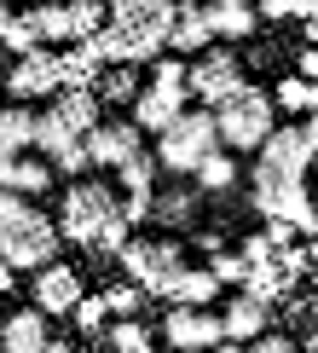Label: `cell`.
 I'll return each mask as SVG.
<instances>
[{
    "label": "cell",
    "instance_id": "cell-28",
    "mask_svg": "<svg viewBox=\"0 0 318 353\" xmlns=\"http://www.w3.org/2000/svg\"><path fill=\"white\" fill-rule=\"evenodd\" d=\"M58 180V168L47 157H18V174H12V191H23V197H47Z\"/></svg>",
    "mask_w": 318,
    "mask_h": 353
},
{
    "label": "cell",
    "instance_id": "cell-30",
    "mask_svg": "<svg viewBox=\"0 0 318 353\" xmlns=\"http://www.w3.org/2000/svg\"><path fill=\"white\" fill-rule=\"evenodd\" d=\"M105 342H110V353H156L151 330H145L139 319H116V325L105 330Z\"/></svg>",
    "mask_w": 318,
    "mask_h": 353
},
{
    "label": "cell",
    "instance_id": "cell-51",
    "mask_svg": "<svg viewBox=\"0 0 318 353\" xmlns=\"http://www.w3.org/2000/svg\"><path fill=\"white\" fill-rule=\"evenodd\" d=\"M307 47H312V52H318V23H307Z\"/></svg>",
    "mask_w": 318,
    "mask_h": 353
},
{
    "label": "cell",
    "instance_id": "cell-18",
    "mask_svg": "<svg viewBox=\"0 0 318 353\" xmlns=\"http://www.w3.org/2000/svg\"><path fill=\"white\" fill-rule=\"evenodd\" d=\"M209 29H214V41H249L255 35V23H260V12L249 6V0H209Z\"/></svg>",
    "mask_w": 318,
    "mask_h": 353
},
{
    "label": "cell",
    "instance_id": "cell-17",
    "mask_svg": "<svg viewBox=\"0 0 318 353\" xmlns=\"http://www.w3.org/2000/svg\"><path fill=\"white\" fill-rule=\"evenodd\" d=\"M52 336H47V313H41L35 301L29 307H18V313L0 325V353H41Z\"/></svg>",
    "mask_w": 318,
    "mask_h": 353
},
{
    "label": "cell",
    "instance_id": "cell-37",
    "mask_svg": "<svg viewBox=\"0 0 318 353\" xmlns=\"http://www.w3.org/2000/svg\"><path fill=\"white\" fill-rule=\"evenodd\" d=\"M0 47H6L12 58H29V52H41V35H35V23H29V18H18V23L6 29V41H0Z\"/></svg>",
    "mask_w": 318,
    "mask_h": 353
},
{
    "label": "cell",
    "instance_id": "cell-49",
    "mask_svg": "<svg viewBox=\"0 0 318 353\" xmlns=\"http://www.w3.org/2000/svg\"><path fill=\"white\" fill-rule=\"evenodd\" d=\"M307 139H312V151H318V116H307Z\"/></svg>",
    "mask_w": 318,
    "mask_h": 353
},
{
    "label": "cell",
    "instance_id": "cell-41",
    "mask_svg": "<svg viewBox=\"0 0 318 353\" xmlns=\"http://www.w3.org/2000/svg\"><path fill=\"white\" fill-rule=\"evenodd\" d=\"M266 238H272V243L284 249V243H301V232L289 226V220H266Z\"/></svg>",
    "mask_w": 318,
    "mask_h": 353
},
{
    "label": "cell",
    "instance_id": "cell-2",
    "mask_svg": "<svg viewBox=\"0 0 318 353\" xmlns=\"http://www.w3.org/2000/svg\"><path fill=\"white\" fill-rule=\"evenodd\" d=\"M214 151H226L214 110H185L168 134H156V163H162V174H197Z\"/></svg>",
    "mask_w": 318,
    "mask_h": 353
},
{
    "label": "cell",
    "instance_id": "cell-50",
    "mask_svg": "<svg viewBox=\"0 0 318 353\" xmlns=\"http://www.w3.org/2000/svg\"><path fill=\"white\" fill-rule=\"evenodd\" d=\"M41 353H76V347H70V342H47V347H41Z\"/></svg>",
    "mask_w": 318,
    "mask_h": 353
},
{
    "label": "cell",
    "instance_id": "cell-16",
    "mask_svg": "<svg viewBox=\"0 0 318 353\" xmlns=\"http://www.w3.org/2000/svg\"><path fill=\"white\" fill-rule=\"evenodd\" d=\"M220 325H226V336H231V342H243V347H249V342H260V336L272 330V301H260V296H249V290H243V296L220 313Z\"/></svg>",
    "mask_w": 318,
    "mask_h": 353
},
{
    "label": "cell",
    "instance_id": "cell-12",
    "mask_svg": "<svg viewBox=\"0 0 318 353\" xmlns=\"http://www.w3.org/2000/svg\"><path fill=\"white\" fill-rule=\"evenodd\" d=\"M87 151H93V168H122V163H134V157L145 151V134H139V122L127 116V122H98L93 134H87Z\"/></svg>",
    "mask_w": 318,
    "mask_h": 353
},
{
    "label": "cell",
    "instance_id": "cell-32",
    "mask_svg": "<svg viewBox=\"0 0 318 353\" xmlns=\"http://www.w3.org/2000/svg\"><path fill=\"white\" fill-rule=\"evenodd\" d=\"M127 243H134V220H127L122 209H116V214L105 220V232H98V243H93V255H122Z\"/></svg>",
    "mask_w": 318,
    "mask_h": 353
},
{
    "label": "cell",
    "instance_id": "cell-6",
    "mask_svg": "<svg viewBox=\"0 0 318 353\" xmlns=\"http://www.w3.org/2000/svg\"><path fill=\"white\" fill-rule=\"evenodd\" d=\"M58 243H64V232H58L52 214H29L18 226H0V261H12L18 272H41L58 261Z\"/></svg>",
    "mask_w": 318,
    "mask_h": 353
},
{
    "label": "cell",
    "instance_id": "cell-45",
    "mask_svg": "<svg viewBox=\"0 0 318 353\" xmlns=\"http://www.w3.org/2000/svg\"><path fill=\"white\" fill-rule=\"evenodd\" d=\"M12 174H18V157H0V191H12Z\"/></svg>",
    "mask_w": 318,
    "mask_h": 353
},
{
    "label": "cell",
    "instance_id": "cell-38",
    "mask_svg": "<svg viewBox=\"0 0 318 353\" xmlns=\"http://www.w3.org/2000/svg\"><path fill=\"white\" fill-rule=\"evenodd\" d=\"M237 255L249 261V267H260V261H272V255H278V243H272L266 232H243V243H237Z\"/></svg>",
    "mask_w": 318,
    "mask_h": 353
},
{
    "label": "cell",
    "instance_id": "cell-19",
    "mask_svg": "<svg viewBox=\"0 0 318 353\" xmlns=\"http://www.w3.org/2000/svg\"><path fill=\"white\" fill-rule=\"evenodd\" d=\"M52 110H58V116H64V122H70V128H76V134H81V139H87V134H93V128H98V122H105V99H98V93H93V87H64V93H58V99H52Z\"/></svg>",
    "mask_w": 318,
    "mask_h": 353
},
{
    "label": "cell",
    "instance_id": "cell-15",
    "mask_svg": "<svg viewBox=\"0 0 318 353\" xmlns=\"http://www.w3.org/2000/svg\"><path fill=\"white\" fill-rule=\"evenodd\" d=\"M209 47H214L209 12H202L197 0H180V6H173V35H168V52H180V58H197V52H209Z\"/></svg>",
    "mask_w": 318,
    "mask_h": 353
},
{
    "label": "cell",
    "instance_id": "cell-40",
    "mask_svg": "<svg viewBox=\"0 0 318 353\" xmlns=\"http://www.w3.org/2000/svg\"><path fill=\"white\" fill-rule=\"evenodd\" d=\"M255 12H260V18H272V23H284L289 12H295V0H255Z\"/></svg>",
    "mask_w": 318,
    "mask_h": 353
},
{
    "label": "cell",
    "instance_id": "cell-22",
    "mask_svg": "<svg viewBox=\"0 0 318 353\" xmlns=\"http://www.w3.org/2000/svg\"><path fill=\"white\" fill-rule=\"evenodd\" d=\"M197 197H202L197 185H168V191H156L151 220H156V226H191V220H197Z\"/></svg>",
    "mask_w": 318,
    "mask_h": 353
},
{
    "label": "cell",
    "instance_id": "cell-5",
    "mask_svg": "<svg viewBox=\"0 0 318 353\" xmlns=\"http://www.w3.org/2000/svg\"><path fill=\"white\" fill-rule=\"evenodd\" d=\"M116 261H122V272L134 278L145 296H156V301H162L168 284L185 272V249H180V238H134Z\"/></svg>",
    "mask_w": 318,
    "mask_h": 353
},
{
    "label": "cell",
    "instance_id": "cell-25",
    "mask_svg": "<svg viewBox=\"0 0 318 353\" xmlns=\"http://www.w3.org/2000/svg\"><path fill=\"white\" fill-rule=\"evenodd\" d=\"M191 185L202 191V197H226V191L237 185V157H231V151H214L209 163L191 174Z\"/></svg>",
    "mask_w": 318,
    "mask_h": 353
},
{
    "label": "cell",
    "instance_id": "cell-14",
    "mask_svg": "<svg viewBox=\"0 0 318 353\" xmlns=\"http://www.w3.org/2000/svg\"><path fill=\"white\" fill-rule=\"evenodd\" d=\"M185 87H145V93L134 99V122H139V134H168L173 122L185 116Z\"/></svg>",
    "mask_w": 318,
    "mask_h": 353
},
{
    "label": "cell",
    "instance_id": "cell-10",
    "mask_svg": "<svg viewBox=\"0 0 318 353\" xmlns=\"http://www.w3.org/2000/svg\"><path fill=\"white\" fill-rule=\"evenodd\" d=\"M255 163L278 168V174H289V180H307V168L318 163V151H312V139H307V122H284V128H272V139L255 151Z\"/></svg>",
    "mask_w": 318,
    "mask_h": 353
},
{
    "label": "cell",
    "instance_id": "cell-23",
    "mask_svg": "<svg viewBox=\"0 0 318 353\" xmlns=\"http://www.w3.org/2000/svg\"><path fill=\"white\" fill-rule=\"evenodd\" d=\"M93 93L105 99V105H127V110H134V99L145 93V81H139L134 64H105V70H98V81H93Z\"/></svg>",
    "mask_w": 318,
    "mask_h": 353
},
{
    "label": "cell",
    "instance_id": "cell-8",
    "mask_svg": "<svg viewBox=\"0 0 318 353\" xmlns=\"http://www.w3.org/2000/svg\"><path fill=\"white\" fill-rule=\"evenodd\" d=\"M6 93H12V105L58 99V93H64V52L41 47V52H29V58H12V70H6Z\"/></svg>",
    "mask_w": 318,
    "mask_h": 353
},
{
    "label": "cell",
    "instance_id": "cell-4",
    "mask_svg": "<svg viewBox=\"0 0 318 353\" xmlns=\"http://www.w3.org/2000/svg\"><path fill=\"white\" fill-rule=\"evenodd\" d=\"M110 185L116 180H76V185H64V209H58V232H64V243H81V249L98 243L105 220L122 209Z\"/></svg>",
    "mask_w": 318,
    "mask_h": 353
},
{
    "label": "cell",
    "instance_id": "cell-46",
    "mask_svg": "<svg viewBox=\"0 0 318 353\" xmlns=\"http://www.w3.org/2000/svg\"><path fill=\"white\" fill-rule=\"evenodd\" d=\"M12 284H18V267H12V261H0V296H6Z\"/></svg>",
    "mask_w": 318,
    "mask_h": 353
},
{
    "label": "cell",
    "instance_id": "cell-44",
    "mask_svg": "<svg viewBox=\"0 0 318 353\" xmlns=\"http://www.w3.org/2000/svg\"><path fill=\"white\" fill-rule=\"evenodd\" d=\"M197 249H202V255H220L226 243H220V232H197Z\"/></svg>",
    "mask_w": 318,
    "mask_h": 353
},
{
    "label": "cell",
    "instance_id": "cell-1",
    "mask_svg": "<svg viewBox=\"0 0 318 353\" xmlns=\"http://www.w3.org/2000/svg\"><path fill=\"white\" fill-rule=\"evenodd\" d=\"M249 203H255L260 220H289L307 243L318 238V197H312L301 180H289V174L255 163V174H249Z\"/></svg>",
    "mask_w": 318,
    "mask_h": 353
},
{
    "label": "cell",
    "instance_id": "cell-31",
    "mask_svg": "<svg viewBox=\"0 0 318 353\" xmlns=\"http://www.w3.org/2000/svg\"><path fill=\"white\" fill-rule=\"evenodd\" d=\"M272 105H278V110H289V116H312V81L284 76L278 87H272Z\"/></svg>",
    "mask_w": 318,
    "mask_h": 353
},
{
    "label": "cell",
    "instance_id": "cell-35",
    "mask_svg": "<svg viewBox=\"0 0 318 353\" xmlns=\"http://www.w3.org/2000/svg\"><path fill=\"white\" fill-rule=\"evenodd\" d=\"M209 272L220 278V290H226V284H237V290L249 284V261H243L237 249H220V255H209Z\"/></svg>",
    "mask_w": 318,
    "mask_h": 353
},
{
    "label": "cell",
    "instance_id": "cell-11",
    "mask_svg": "<svg viewBox=\"0 0 318 353\" xmlns=\"http://www.w3.org/2000/svg\"><path fill=\"white\" fill-rule=\"evenodd\" d=\"M29 296H35V307H41L47 319H70V313L81 307L87 290H81V272L70 267V261H52V267L35 272V290H29Z\"/></svg>",
    "mask_w": 318,
    "mask_h": 353
},
{
    "label": "cell",
    "instance_id": "cell-3",
    "mask_svg": "<svg viewBox=\"0 0 318 353\" xmlns=\"http://www.w3.org/2000/svg\"><path fill=\"white\" fill-rule=\"evenodd\" d=\"M214 122H220V145L231 157H243V151H260V145L272 139L278 105H272V93H260V87H243L237 99H226V105L214 110Z\"/></svg>",
    "mask_w": 318,
    "mask_h": 353
},
{
    "label": "cell",
    "instance_id": "cell-48",
    "mask_svg": "<svg viewBox=\"0 0 318 353\" xmlns=\"http://www.w3.org/2000/svg\"><path fill=\"white\" fill-rule=\"evenodd\" d=\"M214 353H249V347H243V342H231V336H226V342L214 347Z\"/></svg>",
    "mask_w": 318,
    "mask_h": 353
},
{
    "label": "cell",
    "instance_id": "cell-29",
    "mask_svg": "<svg viewBox=\"0 0 318 353\" xmlns=\"http://www.w3.org/2000/svg\"><path fill=\"white\" fill-rule=\"evenodd\" d=\"M98 52L87 47V41H76V47H64V87H93L98 81Z\"/></svg>",
    "mask_w": 318,
    "mask_h": 353
},
{
    "label": "cell",
    "instance_id": "cell-43",
    "mask_svg": "<svg viewBox=\"0 0 318 353\" xmlns=\"http://www.w3.org/2000/svg\"><path fill=\"white\" fill-rule=\"evenodd\" d=\"M295 23H318V0H295V12H289Z\"/></svg>",
    "mask_w": 318,
    "mask_h": 353
},
{
    "label": "cell",
    "instance_id": "cell-42",
    "mask_svg": "<svg viewBox=\"0 0 318 353\" xmlns=\"http://www.w3.org/2000/svg\"><path fill=\"white\" fill-rule=\"evenodd\" d=\"M295 76H301V81H318V52H312V47L295 52Z\"/></svg>",
    "mask_w": 318,
    "mask_h": 353
},
{
    "label": "cell",
    "instance_id": "cell-26",
    "mask_svg": "<svg viewBox=\"0 0 318 353\" xmlns=\"http://www.w3.org/2000/svg\"><path fill=\"white\" fill-rule=\"evenodd\" d=\"M156 151H139L134 163L116 168V185H122V197H156Z\"/></svg>",
    "mask_w": 318,
    "mask_h": 353
},
{
    "label": "cell",
    "instance_id": "cell-21",
    "mask_svg": "<svg viewBox=\"0 0 318 353\" xmlns=\"http://www.w3.org/2000/svg\"><path fill=\"white\" fill-rule=\"evenodd\" d=\"M35 122H41V116L29 105H6V110H0V157L35 151Z\"/></svg>",
    "mask_w": 318,
    "mask_h": 353
},
{
    "label": "cell",
    "instance_id": "cell-53",
    "mask_svg": "<svg viewBox=\"0 0 318 353\" xmlns=\"http://www.w3.org/2000/svg\"><path fill=\"white\" fill-rule=\"evenodd\" d=\"M312 116H318V81H312Z\"/></svg>",
    "mask_w": 318,
    "mask_h": 353
},
{
    "label": "cell",
    "instance_id": "cell-47",
    "mask_svg": "<svg viewBox=\"0 0 318 353\" xmlns=\"http://www.w3.org/2000/svg\"><path fill=\"white\" fill-rule=\"evenodd\" d=\"M12 23H18V12H12L6 0H0V41H6V29H12Z\"/></svg>",
    "mask_w": 318,
    "mask_h": 353
},
{
    "label": "cell",
    "instance_id": "cell-20",
    "mask_svg": "<svg viewBox=\"0 0 318 353\" xmlns=\"http://www.w3.org/2000/svg\"><path fill=\"white\" fill-rule=\"evenodd\" d=\"M214 296H220V278H214L209 267H185L180 278L168 284V307H214Z\"/></svg>",
    "mask_w": 318,
    "mask_h": 353
},
{
    "label": "cell",
    "instance_id": "cell-27",
    "mask_svg": "<svg viewBox=\"0 0 318 353\" xmlns=\"http://www.w3.org/2000/svg\"><path fill=\"white\" fill-rule=\"evenodd\" d=\"M23 18L35 23L41 47H47V41H70V0H41V6H29Z\"/></svg>",
    "mask_w": 318,
    "mask_h": 353
},
{
    "label": "cell",
    "instance_id": "cell-9",
    "mask_svg": "<svg viewBox=\"0 0 318 353\" xmlns=\"http://www.w3.org/2000/svg\"><path fill=\"white\" fill-rule=\"evenodd\" d=\"M162 342L173 353H214L226 342V325H220V313H209V307H168L162 313Z\"/></svg>",
    "mask_w": 318,
    "mask_h": 353
},
{
    "label": "cell",
    "instance_id": "cell-24",
    "mask_svg": "<svg viewBox=\"0 0 318 353\" xmlns=\"http://www.w3.org/2000/svg\"><path fill=\"white\" fill-rule=\"evenodd\" d=\"M243 290H249V296H260V301H272V307H278L284 296H295V278H289V272L278 267V255H272V261H260V267H249V284H243Z\"/></svg>",
    "mask_w": 318,
    "mask_h": 353
},
{
    "label": "cell",
    "instance_id": "cell-34",
    "mask_svg": "<svg viewBox=\"0 0 318 353\" xmlns=\"http://www.w3.org/2000/svg\"><path fill=\"white\" fill-rule=\"evenodd\" d=\"M70 319H76L81 336H105V330H110V307H105V296H81V307H76Z\"/></svg>",
    "mask_w": 318,
    "mask_h": 353
},
{
    "label": "cell",
    "instance_id": "cell-33",
    "mask_svg": "<svg viewBox=\"0 0 318 353\" xmlns=\"http://www.w3.org/2000/svg\"><path fill=\"white\" fill-rule=\"evenodd\" d=\"M145 301H151V296H145V290L134 284V278H122V284H110V290H105V307H110L116 319H134Z\"/></svg>",
    "mask_w": 318,
    "mask_h": 353
},
{
    "label": "cell",
    "instance_id": "cell-13",
    "mask_svg": "<svg viewBox=\"0 0 318 353\" xmlns=\"http://www.w3.org/2000/svg\"><path fill=\"white\" fill-rule=\"evenodd\" d=\"M116 29H134V35H173V0H105Z\"/></svg>",
    "mask_w": 318,
    "mask_h": 353
},
{
    "label": "cell",
    "instance_id": "cell-36",
    "mask_svg": "<svg viewBox=\"0 0 318 353\" xmlns=\"http://www.w3.org/2000/svg\"><path fill=\"white\" fill-rule=\"evenodd\" d=\"M185 76H191V64H185L180 52H162L151 64V87H185Z\"/></svg>",
    "mask_w": 318,
    "mask_h": 353
},
{
    "label": "cell",
    "instance_id": "cell-39",
    "mask_svg": "<svg viewBox=\"0 0 318 353\" xmlns=\"http://www.w3.org/2000/svg\"><path fill=\"white\" fill-rule=\"evenodd\" d=\"M249 353H307V347H301L295 336H272V330H266L260 342H249Z\"/></svg>",
    "mask_w": 318,
    "mask_h": 353
},
{
    "label": "cell",
    "instance_id": "cell-7",
    "mask_svg": "<svg viewBox=\"0 0 318 353\" xmlns=\"http://www.w3.org/2000/svg\"><path fill=\"white\" fill-rule=\"evenodd\" d=\"M243 58L231 52V47H220V41H214L209 52H197L191 58V76H185V93L191 99H202V110H220L226 99H237L243 93Z\"/></svg>",
    "mask_w": 318,
    "mask_h": 353
},
{
    "label": "cell",
    "instance_id": "cell-52",
    "mask_svg": "<svg viewBox=\"0 0 318 353\" xmlns=\"http://www.w3.org/2000/svg\"><path fill=\"white\" fill-rule=\"evenodd\" d=\"M301 347H307V353H318V330H312V336H307V342H301Z\"/></svg>",
    "mask_w": 318,
    "mask_h": 353
}]
</instances>
